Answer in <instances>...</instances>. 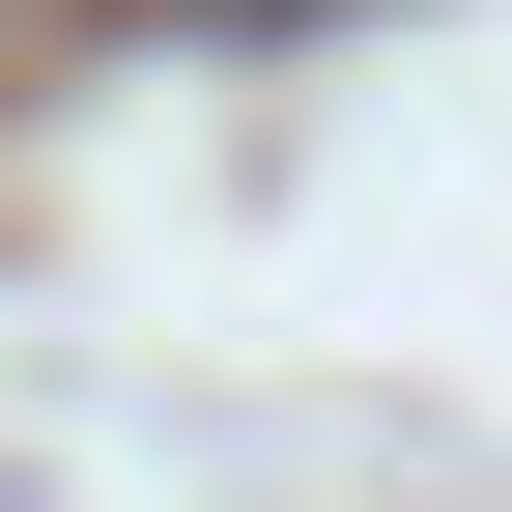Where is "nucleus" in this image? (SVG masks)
Masks as SVG:
<instances>
[{"label":"nucleus","instance_id":"1","mask_svg":"<svg viewBox=\"0 0 512 512\" xmlns=\"http://www.w3.org/2000/svg\"><path fill=\"white\" fill-rule=\"evenodd\" d=\"M200 29H313V0H200Z\"/></svg>","mask_w":512,"mask_h":512}]
</instances>
